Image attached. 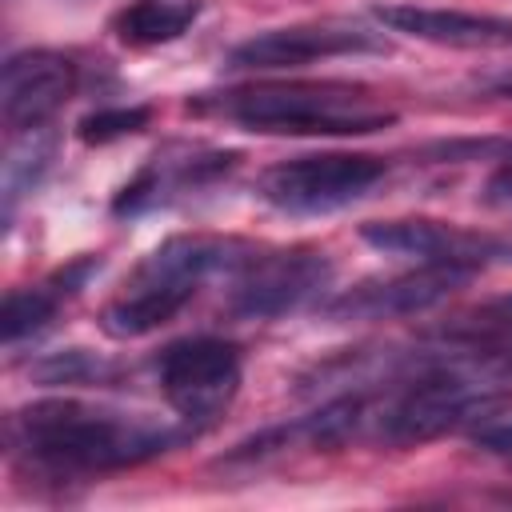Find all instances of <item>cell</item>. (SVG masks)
Returning <instances> with one entry per match:
<instances>
[{
	"label": "cell",
	"mask_w": 512,
	"mask_h": 512,
	"mask_svg": "<svg viewBox=\"0 0 512 512\" xmlns=\"http://www.w3.org/2000/svg\"><path fill=\"white\" fill-rule=\"evenodd\" d=\"M196 116H220L264 136H368L400 116L372 88L348 80H268L188 100Z\"/></svg>",
	"instance_id": "cell-2"
},
{
	"label": "cell",
	"mask_w": 512,
	"mask_h": 512,
	"mask_svg": "<svg viewBox=\"0 0 512 512\" xmlns=\"http://www.w3.org/2000/svg\"><path fill=\"white\" fill-rule=\"evenodd\" d=\"M488 88H492L496 96H508V100H512V68H508V72H500L496 80H488Z\"/></svg>",
	"instance_id": "cell-23"
},
{
	"label": "cell",
	"mask_w": 512,
	"mask_h": 512,
	"mask_svg": "<svg viewBox=\"0 0 512 512\" xmlns=\"http://www.w3.org/2000/svg\"><path fill=\"white\" fill-rule=\"evenodd\" d=\"M184 432L84 400H36L8 416V448L40 472L52 476H92L120 472L164 456Z\"/></svg>",
	"instance_id": "cell-1"
},
{
	"label": "cell",
	"mask_w": 512,
	"mask_h": 512,
	"mask_svg": "<svg viewBox=\"0 0 512 512\" xmlns=\"http://www.w3.org/2000/svg\"><path fill=\"white\" fill-rule=\"evenodd\" d=\"M504 408H512V392L496 384H476L448 368H432L392 392L380 408H372V428L384 444L408 448L500 416Z\"/></svg>",
	"instance_id": "cell-3"
},
{
	"label": "cell",
	"mask_w": 512,
	"mask_h": 512,
	"mask_svg": "<svg viewBox=\"0 0 512 512\" xmlns=\"http://www.w3.org/2000/svg\"><path fill=\"white\" fill-rule=\"evenodd\" d=\"M148 120H152L148 104H104V108L80 116L76 136H80V144H112L132 132H144Z\"/></svg>",
	"instance_id": "cell-19"
},
{
	"label": "cell",
	"mask_w": 512,
	"mask_h": 512,
	"mask_svg": "<svg viewBox=\"0 0 512 512\" xmlns=\"http://www.w3.org/2000/svg\"><path fill=\"white\" fill-rule=\"evenodd\" d=\"M392 52L388 36L352 20H308V24H284V28H264L248 40H240L224 64L232 72H284V68H304L316 60H336V56H384Z\"/></svg>",
	"instance_id": "cell-7"
},
{
	"label": "cell",
	"mask_w": 512,
	"mask_h": 512,
	"mask_svg": "<svg viewBox=\"0 0 512 512\" xmlns=\"http://www.w3.org/2000/svg\"><path fill=\"white\" fill-rule=\"evenodd\" d=\"M152 372L168 408L184 424L200 428L224 416V408L240 392L244 352L236 340L224 336H184L156 352Z\"/></svg>",
	"instance_id": "cell-5"
},
{
	"label": "cell",
	"mask_w": 512,
	"mask_h": 512,
	"mask_svg": "<svg viewBox=\"0 0 512 512\" xmlns=\"http://www.w3.org/2000/svg\"><path fill=\"white\" fill-rule=\"evenodd\" d=\"M112 376V364H104L100 356L84 352V348H68V352H52L44 360L32 364V380L44 388H60V384H104Z\"/></svg>",
	"instance_id": "cell-18"
},
{
	"label": "cell",
	"mask_w": 512,
	"mask_h": 512,
	"mask_svg": "<svg viewBox=\"0 0 512 512\" xmlns=\"http://www.w3.org/2000/svg\"><path fill=\"white\" fill-rule=\"evenodd\" d=\"M480 204H484V208L512 212V152L484 176V184H480Z\"/></svg>",
	"instance_id": "cell-21"
},
{
	"label": "cell",
	"mask_w": 512,
	"mask_h": 512,
	"mask_svg": "<svg viewBox=\"0 0 512 512\" xmlns=\"http://www.w3.org/2000/svg\"><path fill=\"white\" fill-rule=\"evenodd\" d=\"M240 152L232 148H208V144H164L156 148L136 176L112 196V216L120 220H136L148 216L156 208H168L172 200L208 188L216 180H224L228 172H236Z\"/></svg>",
	"instance_id": "cell-9"
},
{
	"label": "cell",
	"mask_w": 512,
	"mask_h": 512,
	"mask_svg": "<svg viewBox=\"0 0 512 512\" xmlns=\"http://www.w3.org/2000/svg\"><path fill=\"white\" fill-rule=\"evenodd\" d=\"M192 296H196L192 288L132 276V288L120 292L116 300H108L96 320H100V332L112 340H140V336H152L164 324H172L192 304Z\"/></svg>",
	"instance_id": "cell-15"
},
{
	"label": "cell",
	"mask_w": 512,
	"mask_h": 512,
	"mask_svg": "<svg viewBox=\"0 0 512 512\" xmlns=\"http://www.w3.org/2000/svg\"><path fill=\"white\" fill-rule=\"evenodd\" d=\"M472 276L476 272H464V268H452V264H416L412 272L372 276V280H360V284L336 292L332 300L320 304V316L324 320H336V324L416 316V312H428L440 300H448Z\"/></svg>",
	"instance_id": "cell-10"
},
{
	"label": "cell",
	"mask_w": 512,
	"mask_h": 512,
	"mask_svg": "<svg viewBox=\"0 0 512 512\" xmlns=\"http://www.w3.org/2000/svg\"><path fill=\"white\" fill-rule=\"evenodd\" d=\"M476 448H484V452H492V456H512V424L476 428Z\"/></svg>",
	"instance_id": "cell-22"
},
{
	"label": "cell",
	"mask_w": 512,
	"mask_h": 512,
	"mask_svg": "<svg viewBox=\"0 0 512 512\" xmlns=\"http://www.w3.org/2000/svg\"><path fill=\"white\" fill-rule=\"evenodd\" d=\"M16 136L20 140L8 148V160H4V220H12L20 196L40 188V180L52 168V156H56V132L28 128V132H16Z\"/></svg>",
	"instance_id": "cell-17"
},
{
	"label": "cell",
	"mask_w": 512,
	"mask_h": 512,
	"mask_svg": "<svg viewBox=\"0 0 512 512\" xmlns=\"http://www.w3.org/2000/svg\"><path fill=\"white\" fill-rule=\"evenodd\" d=\"M264 244L244 240V236H216V232H180L160 240L136 268V276L144 280H164V284H180V288H200L204 280H232L248 268V260L260 252Z\"/></svg>",
	"instance_id": "cell-12"
},
{
	"label": "cell",
	"mask_w": 512,
	"mask_h": 512,
	"mask_svg": "<svg viewBox=\"0 0 512 512\" xmlns=\"http://www.w3.org/2000/svg\"><path fill=\"white\" fill-rule=\"evenodd\" d=\"M336 264L324 248H260L228 288V316L276 320L332 288Z\"/></svg>",
	"instance_id": "cell-6"
},
{
	"label": "cell",
	"mask_w": 512,
	"mask_h": 512,
	"mask_svg": "<svg viewBox=\"0 0 512 512\" xmlns=\"http://www.w3.org/2000/svg\"><path fill=\"white\" fill-rule=\"evenodd\" d=\"M504 372L512 376V348H508V360H504Z\"/></svg>",
	"instance_id": "cell-24"
},
{
	"label": "cell",
	"mask_w": 512,
	"mask_h": 512,
	"mask_svg": "<svg viewBox=\"0 0 512 512\" xmlns=\"http://www.w3.org/2000/svg\"><path fill=\"white\" fill-rule=\"evenodd\" d=\"M80 88V64L52 48H24L4 60L0 108L12 132L44 128L56 108H64Z\"/></svg>",
	"instance_id": "cell-11"
},
{
	"label": "cell",
	"mask_w": 512,
	"mask_h": 512,
	"mask_svg": "<svg viewBox=\"0 0 512 512\" xmlns=\"http://www.w3.org/2000/svg\"><path fill=\"white\" fill-rule=\"evenodd\" d=\"M388 176L384 156L368 152H312L276 160L260 172L256 192L264 204L288 216H328L368 196Z\"/></svg>",
	"instance_id": "cell-4"
},
{
	"label": "cell",
	"mask_w": 512,
	"mask_h": 512,
	"mask_svg": "<svg viewBox=\"0 0 512 512\" xmlns=\"http://www.w3.org/2000/svg\"><path fill=\"white\" fill-rule=\"evenodd\" d=\"M204 12V0H132L112 12L108 28L128 48H160L180 40Z\"/></svg>",
	"instance_id": "cell-16"
},
{
	"label": "cell",
	"mask_w": 512,
	"mask_h": 512,
	"mask_svg": "<svg viewBox=\"0 0 512 512\" xmlns=\"http://www.w3.org/2000/svg\"><path fill=\"white\" fill-rule=\"evenodd\" d=\"M104 268V256H76V260H68L64 268H56V272H48L40 284H24V288H12L8 296H4V312H0V332H4V344L12 348V344H20V340H28V336H36V332H44L52 320H56V312H60V304L64 300H72L96 272Z\"/></svg>",
	"instance_id": "cell-14"
},
{
	"label": "cell",
	"mask_w": 512,
	"mask_h": 512,
	"mask_svg": "<svg viewBox=\"0 0 512 512\" xmlns=\"http://www.w3.org/2000/svg\"><path fill=\"white\" fill-rule=\"evenodd\" d=\"M456 340H488V336H512V296L488 300L476 312H468L456 328H448Z\"/></svg>",
	"instance_id": "cell-20"
},
{
	"label": "cell",
	"mask_w": 512,
	"mask_h": 512,
	"mask_svg": "<svg viewBox=\"0 0 512 512\" xmlns=\"http://www.w3.org/2000/svg\"><path fill=\"white\" fill-rule=\"evenodd\" d=\"M372 16L388 32L428 40L440 48H512V16L464 12V8H424V4H372Z\"/></svg>",
	"instance_id": "cell-13"
},
{
	"label": "cell",
	"mask_w": 512,
	"mask_h": 512,
	"mask_svg": "<svg viewBox=\"0 0 512 512\" xmlns=\"http://www.w3.org/2000/svg\"><path fill=\"white\" fill-rule=\"evenodd\" d=\"M360 240L388 256H412L420 264H452L464 272L512 264V232H480V228L428 220V216L360 224Z\"/></svg>",
	"instance_id": "cell-8"
}]
</instances>
